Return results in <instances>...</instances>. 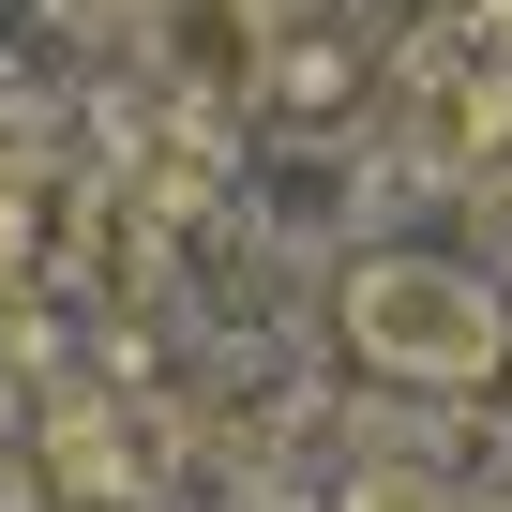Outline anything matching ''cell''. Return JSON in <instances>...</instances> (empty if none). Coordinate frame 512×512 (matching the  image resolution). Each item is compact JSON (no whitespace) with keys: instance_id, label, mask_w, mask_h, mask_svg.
<instances>
[{"instance_id":"obj_1","label":"cell","mask_w":512,"mask_h":512,"mask_svg":"<svg viewBox=\"0 0 512 512\" xmlns=\"http://www.w3.org/2000/svg\"><path fill=\"white\" fill-rule=\"evenodd\" d=\"M332 332H347V362H377L407 392H512V287L467 272V256H422V241L347 256Z\"/></svg>"},{"instance_id":"obj_6","label":"cell","mask_w":512,"mask_h":512,"mask_svg":"<svg viewBox=\"0 0 512 512\" xmlns=\"http://www.w3.org/2000/svg\"><path fill=\"white\" fill-rule=\"evenodd\" d=\"M482 196H497V226H512V166H497V181H482Z\"/></svg>"},{"instance_id":"obj_3","label":"cell","mask_w":512,"mask_h":512,"mask_svg":"<svg viewBox=\"0 0 512 512\" xmlns=\"http://www.w3.org/2000/svg\"><path fill=\"white\" fill-rule=\"evenodd\" d=\"M46 467H61V497H136V482H121L136 452H121L106 407H61V422H46Z\"/></svg>"},{"instance_id":"obj_2","label":"cell","mask_w":512,"mask_h":512,"mask_svg":"<svg viewBox=\"0 0 512 512\" xmlns=\"http://www.w3.org/2000/svg\"><path fill=\"white\" fill-rule=\"evenodd\" d=\"M136 46L181 106H256L272 91V0H136Z\"/></svg>"},{"instance_id":"obj_5","label":"cell","mask_w":512,"mask_h":512,"mask_svg":"<svg viewBox=\"0 0 512 512\" xmlns=\"http://www.w3.org/2000/svg\"><path fill=\"white\" fill-rule=\"evenodd\" d=\"M332 512H482V497H467L452 467H407V452H392V467H347Z\"/></svg>"},{"instance_id":"obj_4","label":"cell","mask_w":512,"mask_h":512,"mask_svg":"<svg viewBox=\"0 0 512 512\" xmlns=\"http://www.w3.org/2000/svg\"><path fill=\"white\" fill-rule=\"evenodd\" d=\"M46 226H61V181L46 166H0V287L46 272Z\"/></svg>"}]
</instances>
